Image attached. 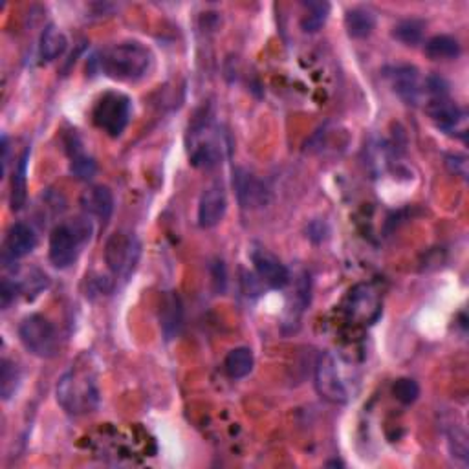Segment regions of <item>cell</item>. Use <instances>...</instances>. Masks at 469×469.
Here are the masks:
<instances>
[{
	"label": "cell",
	"mask_w": 469,
	"mask_h": 469,
	"mask_svg": "<svg viewBox=\"0 0 469 469\" xmlns=\"http://www.w3.org/2000/svg\"><path fill=\"white\" fill-rule=\"evenodd\" d=\"M103 75L114 81L135 83L143 80L152 66L150 50L138 41L112 44L101 51L96 59Z\"/></svg>",
	"instance_id": "obj_1"
},
{
	"label": "cell",
	"mask_w": 469,
	"mask_h": 469,
	"mask_svg": "<svg viewBox=\"0 0 469 469\" xmlns=\"http://www.w3.org/2000/svg\"><path fill=\"white\" fill-rule=\"evenodd\" d=\"M58 404L70 416H83L99 405V387L88 365L75 363L61 376L56 388Z\"/></svg>",
	"instance_id": "obj_2"
},
{
	"label": "cell",
	"mask_w": 469,
	"mask_h": 469,
	"mask_svg": "<svg viewBox=\"0 0 469 469\" xmlns=\"http://www.w3.org/2000/svg\"><path fill=\"white\" fill-rule=\"evenodd\" d=\"M94 224L90 217H77L54 227L50 234V260L59 270L70 268L80 258L83 248L90 242Z\"/></svg>",
	"instance_id": "obj_3"
},
{
	"label": "cell",
	"mask_w": 469,
	"mask_h": 469,
	"mask_svg": "<svg viewBox=\"0 0 469 469\" xmlns=\"http://www.w3.org/2000/svg\"><path fill=\"white\" fill-rule=\"evenodd\" d=\"M229 149L226 135L210 118H200L193 123L188 135L189 162L198 169H213L222 164Z\"/></svg>",
	"instance_id": "obj_4"
},
{
	"label": "cell",
	"mask_w": 469,
	"mask_h": 469,
	"mask_svg": "<svg viewBox=\"0 0 469 469\" xmlns=\"http://www.w3.org/2000/svg\"><path fill=\"white\" fill-rule=\"evenodd\" d=\"M130 114H133V103H130L128 96L111 90L96 101L92 109V121L103 133L118 138L127 128Z\"/></svg>",
	"instance_id": "obj_5"
},
{
	"label": "cell",
	"mask_w": 469,
	"mask_h": 469,
	"mask_svg": "<svg viewBox=\"0 0 469 469\" xmlns=\"http://www.w3.org/2000/svg\"><path fill=\"white\" fill-rule=\"evenodd\" d=\"M19 337L24 349L37 358H54L59 350V335L56 327L41 314H32L20 321Z\"/></svg>",
	"instance_id": "obj_6"
},
{
	"label": "cell",
	"mask_w": 469,
	"mask_h": 469,
	"mask_svg": "<svg viewBox=\"0 0 469 469\" xmlns=\"http://www.w3.org/2000/svg\"><path fill=\"white\" fill-rule=\"evenodd\" d=\"M316 388L321 398L330 404H347L350 400L342 361L332 352H323L316 363Z\"/></svg>",
	"instance_id": "obj_7"
},
{
	"label": "cell",
	"mask_w": 469,
	"mask_h": 469,
	"mask_svg": "<svg viewBox=\"0 0 469 469\" xmlns=\"http://www.w3.org/2000/svg\"><path fill=\"white\" fill-rule=\"evenodd\" d=\"M140 260V242L130 233H116L107 242L105 263L114 277L128 279Z\"/></svg>",
	"instance_id": "obj_8"
},
{
	"label": "cell",
	"mask_w": 469,
	"mask_h": 469,
	"mask_svg": "<svg viewBox=\"0 0 469 469\" xmlns=\"http://www.w3.org/2000/svg\"><path fill=\"white\" fill-rule=\"evenodd\" d=\"M385 77L390 87L398 94L405 105H420L426 97V81L420 77V72L409 65H398L385 68Z\"/></svg>",
	"instance_id": "obj_9"
},
{
	"label": "cell",
	"mask_w": 469,
	"mask_h": 469,
	"mask_svg": "<svg viewBox=\"0 0 469 469\" xmlns=\"http://www.w3.org/2000/svg\"><path fill=\"white\" fill-rule=\"evenodd\" d=\"M349 316L359 325H373L381 314V303L378 292L371 284H358L349 296Z\"/></svg>",
	"instance_id": "obj_10"
},
{
	"label": "cell",
	"mask_w": 469,
	"mask_h": 469,
	"mask_svg": "<svg viewBox=\"0 0 469 469\" xmlns=\"http://www.w3.org/2000/svg\"><path fill=\"white\" fill-rule=\"evenodd\" d=\"M427 112L438 128L446 130L450 135H462L465 138V111L460 109L448 96L429 99Z\"/></svg>",
	"instance_id": "obj_11"
},
{
	"label": "cell",
	"mask_w": 469,
	"mask_h": 469,
	"mask_svg": "<svg viewBox=\"0 0 469 469\" xmlns=\"http://www.w3.org/2000/svg\"><path fill=\"white\" fill-rule=\"evenodd\" d=\"M233 184L239 196V204L244 210H257V207H265L270 202V191L265 186V181H260L246 169L234 171Z\"/></svg>",
	"instance_id": "obj_12"
},
{
	"label": "cell",
	"mask_w": 469,
	"mask_h": 469,
	"mask_svg": "<svg viewBox=\"0 0 469 469\" xmlns=\"http://www.w3.org/2000/svg\"><path fill=\"white\" fill-rule=\"evenodd\" d=\"M227 210L226 191L220 181L207 188L198 202V224L204 229H211L222 222Z\"/></svg>",
	"instance_id": "obj_13"
},
{
	"label": "cell",
	"mask_w": 469,
	"mask_h": 469,
	"mask_svg": "<svg viewBox=\"0 0 469 469\" xmlns=\"http://www.w3.org/2000/svg\"><path fill=\"white\" fill-rule=\"evenodd\" d=\"M251 260L255 266V273L268 286V288L281 290L290 282L288 268H286L281 260L268 250H255L251 253Z\"/></svg>",
	"instance_id": "obj_14"
},
{
	"label": "cell",
	"mask_w": 469,
	"mask_h": 469,
	"mask_svg": "<svg viewBox=\"0 0 469 469\" xmlns=\"http://www.w3.org/2000/svg\"><path fill=\"white\" fill-rule=\"evenodd\" d=\"M37 246V237L34 229L28 224H22L17 222L13 224L8 233H6V239H4V263H15L19 258L28 257Z\"/></svg>",
	"instance_id": "obj_15"
},
{
	"label": "cell",
	"mask_w": 469,
	"mask_h": 469,
	"mask_svg": "<svg viewBox=\"0 0 469 469\" xmlns=\"http://www.w3.org/2000/svg\"><path fill=\"white\" fill-rule=\"evenodd\" d=\"M81 207L87 217L107 222L114 211L112 191L105 186H92L81 195Z\"/></svg>",
	"instance_id": "obj_16"
},
{
	"label": "cell",
	"mask_w": 469,
	"mask_h": 469,
	"mask_svg": "<svg viewBox=\"0 0 469 469\" xmlns=\"http://www.w3.org/2000/svg\"><path fill=\"white\" fill-rule=\"evenodd\" d=\"M68 48L66 35L58 28V26L50 24L42 30L39 39V58L42 63H51L59 59Z\"/></svg>",
	"instance_id": "obj_17"
},
{
	"label": "cell",
	"mask_w": 469,
	"mask_h": 469,
	"mask_svg": "<svg viewBox=\"0 0 469 469\" xmlns=\"http://www.w3.org/2000/svg\"><path fill=\"white\" fill-rule=\"evenodd\" d=\"M376 26V15L365 6H356L345 15V28L352 39L369 37Z\"/></svg>",
	"instance_id": "obj_18"
},
{
	"label": "cell",
	"mask_w": 469,
	"mask_h": 469,
	"mask_svg": "<svg viewBox=\"0 0 469 469\" xmlns=\"http://www.w3.org/2000/svg\"><path fill=\"white\" fill-rule=\"evenodd\" d=\"M255 365V358L251 349L248 347H237L229 350V354L224 359V371L233 380H242L246 378Z\"/></svg>",
	"instance_id": "obj_19"
},
{
	"label": "cell",
	"mask_w": 469,
	"mask_h": 469,
	"mask_svg": "<svg viewBox=\"0 0 469 469\" xmlns=\"http://www.w3.org/2000/svg\"><path fill=\"white\" fill-rule=\"evenodd\" d=\"M160 319H162V330L165 334L167 340L174 337L181 327V319H184V310H181L180 297L171 292L165 296L162 303V311H160Z\"/></svg>",
	"instance_id": "obj_20"
},
{
	"label": "cell",
	"mask_w": 469,
	"mask_h": 469,
	"mask_svg": "<svg viewBox=\"0 0 469 469\" xmlns=\"http://www.w3.org/2000/svg\"><path fill=\"white\" fill-rule=\"evenodd\" d=\"M424 51L433 61H450L460 56V42L451 35H434L426 42Z\"/></svg>",
	"instance_id": "obj_21"
},
{
	"label": "cell",
	"mask_w": 469,
	"mask_h": 469,
	"mask_svg": "<svg viewBox=\"0 0 469 469\" xmlns=\"http://www.w3.org/2000/svg\"><path fill=\"white\" fill-rule=\"evenodd\" d=\"M28 158H30V149H24L13 169L12 198H10L13 211H20L26 204V169H28Z\"/></svg>",
	"instance_id": "obj_22"
},
{
	"label": "cell",
	"mask_w": 469,
	"mask_h": 469,
	"mask_svg": "<svg viewBox=\"0 0 469 469\" xmlns=\"http://www.w3.org/2000/svg\"><path fill=\"white\" fill-rule=\"evenodd\" d=\"M426 22L420 19H405L398 22L393 30V37L405 46H416L424 39Z\"/></svg>",
	"instance_id": "obj_23"
},
{
	"label": "cell",
	"mask_w": 469,
	"mask_h": 469,
	"mask_svg": "<svg viewBox=\"0 0 469 469\" xmlns=\"http://www.w3.org/2000/svg\"><path fill=\"white\" fill-rule=\"evenodd\" d=\"M306 13L301 20V28L308 34L319 32L330 13V4L328 3H304Z\"/></svg>",
	"instance_id": "obj_24"
},
{
	"label": "cell",
	"mask_w": 469,
	"mask_h": 469,
	"mask_svg": "<svg viewBox=\"0 0 469 469\" xmlns=\"http://www.w3.org/2000/svg\"><path fill=\"white\" fill-rule=\"evenodd\" d=\"M96 171H97V165L94 162L92 156L85 154L80 145H77L72 154H70V173L77 178V180H83V181H88L96 176Z\"/></svg>",
	"instance_id": "obj_25"
},
{
	"label": "cell",
	"mask_w": 469,
	"mask_h": 469,
	"mask_svg": "<svg viewBox=\"0 0 469 469\" xmlns=\"http://www.w3.org/2000/svg\"><path fill=\"white\" fill-rule=\"evenodd\" d=\"M19 381L20 373L17 365L10 359H3V367H0V395H3V400L8 402L15 395Z\"/></svg>",
	"instance_id": "obj_26"
},
{
	"label": "cell",
	"mask_w": 469,
	"mask_h": 469,
	"mask_svg": "<svg viewBox=\"0 0 469 469\" xmlns=\"http://www.w3.org/2000/svg\"><path fill=\"white\" fill-rule=\"evenodd\" d=\"M393 395L395 398L404 404V405H411L420 396V387L414 380L411 378H400L395 385H393Z\"/></svg>",
	"instance_id": "obj_27"
},
{
	"label": "cell",
	"mask_w": 469,
	"mask_h": 469,
	"mask_svg": "<svg viewBox=\"0 0 469 469\" xmlns=\"http://www.w3.org/2000/svg\"><path fill=\"white\" fill-rule=\"evenodd\" d=\"M19 294H20L19 282L17 281H10V279H4L3 281V286H0V299H3V308L6 310L17 299Z\"/></svg>",
	"instance_id": "obj_28"
},
{
	"label": "cell",
	"mask_w": 469,
	"mask_h": 469,
	"mask_svg": "<svg viewBox=\"0 0 469 469\" xmlns=\"http://www.w3.org/2000/svg\"><path fill=\"white\" fill-rule=\"evenodd\" d=\"M242 284H244V292L248 296H260V292H263V284L265 282L258 279L257 273H244Z\"/></svg>",
	"instance_id": "obj_29"
},
{
	"label": "cell",
	"mask_w": 469,
	"mask_h": 469,
	"mask_svg": "<svg viewBox=\"0 0 469 469\" xmlns=\"http://www.w3.org/2000/svg\"><path fill=\"white\" fill-rule=\"evenodd\" d=\"M446 164L451 169V173L465 178V174H467V158H465V156H460V154L448 156V162Z\"/></svg>",
	"instance_id": "obj_30"
}]
</instances>
